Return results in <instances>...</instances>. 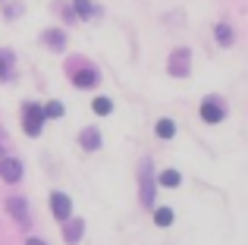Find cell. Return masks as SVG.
Segmentation results:
<instances>
[{
	"label": "cell",
	"instance_id": "7c38bea8",
	"mask_svg": "<svg viewBox=\"0 0 248 245\" xmlns=\"http://www.w3.org/2000/svg\"><path fill=\"white\" fill-rule=\"evenodd\" d=\"M214 38H217L220 47H230V44H232V29H230L226 22H220L217 29H214Z\"/></svg>",
	"mask_w": 248,
	"mask_h": 245
},
{
	"label": "cell",
	"instance_id": "52a82bcc",
	"mask_svg": "<svg viewBox=\"0 0 248 245\" xmlns=\"http://www.w3.org/2000/svg\"><path fill=\"white\" fill-rule=\"evenodd\" d=\"M79 141H82L85 151H97V148H101V132H97V129H82Z\"/></svg>",
	"mask_w": 248,
	"mask_h": 245
},
{
	"label": "cell",
	"instance_id": "ffe728a7",
	"mask_svg": "<svg viewBox=\"0 0 248 245\" xmlns=\"http://www.w3.org/2000/svg\"><path fill=\"white\" fill-rule=\"evenodd\" d=\"M25 245H44V242H41V239H29Z\"/></svg>",
	"mask_w": 248,
	"mask_h": 245
},
{
	"label": "cell",
	"instance_id": "2e32d148",
	"mask_svg": "<svg viewBox=\"0 0 248 245\" xmlns=\"http://www.w3.org/2000/svg\"><path fill=\"white\" fill-rule=\"evenodd\" d=\"M157 135H160V138H173V135H176V122L173 120H160L157 122Z\"/></svg>",
	"mask_w": 248,
	"mask_h": 245
},
{
	"label": "cell",
	"instance_id": "6da1fadb",
	"mask_svg": "<svg viewBox=\"0 0 248 245\" xmlns=\"http://www.w3.org/2000/svg\"><path fill=\"white\" fill-rule=\"evenodd\" d=\"M44 107H38V104H25V113H22V126H25V132L35 138V135H41V126H44Z\"/></svg>",
	"mask_w": 248,
	"mask_h": 245
},
{
	"label": "cell",
	"instance_id": "44dd1931",
	"mask_svg": "<svg viewBox=\"0 0 248 245\" xmlns=\"http://www.w3.org/2000/svg\"><path fill=\"white\" fill-rule=\"evenodd\" d=\"M0 160H3V148H0Z\"/></svg>",
	"mask_w": 248,
	"mask_h": 245
},
{
	"label": "cell",
	"instance_id": "9a60e30c",
	"mask_svg": "<svg viewBox=\"0 0 248 245\" xmlns=\"http://www.w3.org/2000/svg\"><path fill=\"white\" fill-rule=\"evenodd\" d=\"M154 223H157V227H170V223H173V211H170V208H157V211H154Z\"/></svg>",
	"mask_w": 248,
	"mask_h": 245
},
{
	"label": "cell",
	"instance_id": "30bf717a",
	"mask_svg": "<svg viewBox=\"0 0 248 245\" xmlns=\"http://www.w3.org/2000/svg\"><path fill=\"white\" fill-rule=\"evenodd\" d=\"M6 211H10L19 223H29V214H25V201H22V198H10V201H6Z\"/></svg>",
	"mask_w": 248,
	"mask_h": 245
},
{
	"label": "cell",
	"instance_id": "9c48e42d",
	"mask_svg": "<svg viewBox=\"0 0 248 245\" xmlns=\"http://www.w3.org/2000/svg\"><path fill=\"white\" fill-rule=\"evenodd\" d=\"M82 233H85V223L82 220H69L66 230H63V239H66L69 245H76V242L82 239Z\"/></svg>",
	"mask_w": 248,
	"mask_h": 245
},
{
	"label": "cell",
	"instance_id": "7a4b0ae2",
	"mask_svg": "<svg viewBox=\"0 0 248 245\" xmlns=\"http://www.w3.org/2000/svg\"><path fill=\"white\" fill-rule=\"evenodd\" d=\"M188 66H192V54H188L186 47L173 50V57H170V63H167L170 76H176V79H186V76H188Z\"/></svg>",
	"mask_w": 248,
	"mask_h": 245
},
{
	"label": "cell",
	"instance_id": "d6986e66",
	"mask_svg": "<svg viewBox=\"0 0 248 245\" xmlns=\"http://www.w3.org/2000/svg\"><path fill=\"white\" fill-rule=\"evenodd\" d=\"M44 117H63V104H60V101H50V104H44Z\"/></svg>",
	"mask_w": 248,
	"mask_h": 245
},
{
	"label": "cell",
	"instance_id": "5bb4252c",
	"mask_svg": "<svg viewBox=\"0 0 248 245\" xmlns=\"http://www.w3.org/2000/svg\"><path fill=\"white\" fill-rule=\"evenodd\" d=\"M179 170H164L160 173V185H167V189H176V185H179Z\"/></svg>",
	"mask_w": 248,
	"mask_h": 245
},
{
	"label": "cell",
	"instance_id": "e0dca14e",
	"mask_svg": "<svg viewBox=\"0 0 248 245\" xmlns=\"http://www.w3.org/2000/svg\"><path fill=\"white\" fill-rule=\"evenodd\" d=\"M91 107H94V113H97V117H107V113L113 110L110 98H94V104H91Z\"/></svg>",
	"mask_w": 248,
	"mask_h": 245
},
{
	"label": "cell",
	"instance_id": "5b68a950",
	"mask_svg": "<svg viewBox=\"0 0 248 245\" xmlns=\"http://www.w3.org/2000/svg\"><path fill=\"white\" fill-rule=\"evenodd\" d=\"M141 204H148V208L154 204V179H151V164L148 160L141 167Z\"/></svg>",
	"mask_w": 248,
	"mask_h": 245
},
{
	"label": "cell",
	"instance_id": "8fae6325",
	"mask_svg": "<svg viewBox=\"0 0 248 245\" xmlns=\"http://www.w3.org/2000/svg\"><path fill=\"white\" fill-rule=\"evenodd\" d=\"M44 44H47V47H54V50H63L66 35H63V31H57V29H50V31H44Z\"/></svg>",
	"mask_w": 248,
	"mask_h": 245
},
{
	"label": "cell",
	"instance_id": "4fadbf2b",
	"mask_svg": "<svg viewBox=\"0 0 248 245\" xmlns=\"http://www.w3.org/2000/svg\"><path fill=\"white\" fill-rule=\"evenodd\" d=\"M73 6H76V16L79 19H94V3L91 0H73Z\"/></svg>",
	"mask_w": 248,
	"mask_h": 245
},
{
	"label": "cell",
	"instance_id": "277c9868",
	"mask_svg": "<svg viewBox=\"0 0 248 245\" xmlns=\"http://www.w3.org/2000/svg\"><path fill=\"white\" fill-rule=\"evenodd\" d=\"M223 117H226V107L220 104V101L207 98L204 104H201V120H204V122H220Z\"/></svg>",
	"mask_w": 248,
	"mask_h": 245
},
{
	"label": "cell",
	"instance_id": "8992f818",
	"mask_svg": "<svg viewBox=\"0 0 248 245\" xmlns=\"http://www.w3.org/2000/svg\"><path fill=\"white\" fill-rule=\"evenodd\" d=\"M0 176H3L6 183H19V179H22V164H19L16 157H3L0 160Z\"/></svg>",
	"mask_w": 248,
	"mask_h": 245
},
{
	"label": "cell",
	"instance_id": "ba28073f",
	"mask_svg": "<svg viewBox=\"0 0 248 245\" xmlns=\"http://www.w3.org/2000/svg\"><path fill=\"white\" fill-rule=\"evenodd\" d=\"M73 82H76V88H94L97 85V73L94 69H79V73L73 76Z\"/></svg>",
	"mask_w": 248,
	"mask_h": 245
},
{
	"label": "cell",
	"instance_id": "3957f363",
	"mask_svg": "<svg viewBox=\"0 0 248 245\" xmlns=\"http://www.w3.org/2000/svg\"><path fill=\"white\" fill-rule=\"evenodd\" d=\"M50 211H54L57 220H69V214H73V201H69V195L54 192V195H50Z\"/></svg>",
	"mask_w": 248,
	"mask_h": 245
},
{
	"label": "cell",
	"instance_id": "ac0fdd59",
	"mask_svg": "<svg viewBox=\"0 0 248 245\" xmlns=\"http://www.w3.org/2000/svg\"><path fill=\"white\" fill-rule=\"evenodd\" d=\"M10 66H13V54L0 50V79H6V76H10Z\"/></svg>",
	"mask_w": 248,
	"mask_h": 245
}]
</instances>
